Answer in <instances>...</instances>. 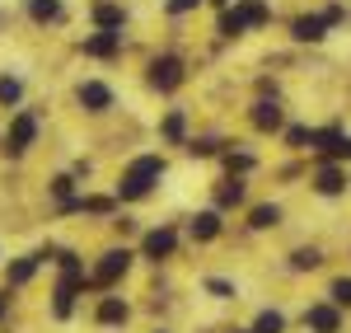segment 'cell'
Masks as SVG:
<instances>
[{
	"mask_svg": "<svg viewBox=\"0 0 351 333\" xmlns=\"http://www.w3.org/2000/svg\"><path fill=\"white\" fill-rule=\"evenodd\" d=\"M80 104L89 113H108L112 108V89H108V84H99V80H84L80 84Z\"/></svg>",
	"mask_w": 351,
	"mask_h": 333,
	"instance_id": "cell-8",
	"label": "cell"
},
{
	"mask_svg": "<svg viewBox=\"0 0 351 333\" xmlns=\"http://www.w3.org/2000/svg\"><path fill=\"white\" fill-rule=\"evenodd\" d=\"M253 122H258V132H276L281 127V108L276 104H258L253 108Z\"/></svg>",
	"mask_w": 351,
	"mask_h": 333,
	"instance_id": "cell-18",
	"label": "cell"
},
{
	"mask_svg": "<svg viewBox=\"0 0 351 333\" xmlns=\"http://www.w3.org/2000/svg\"><path fill=\"white\" fill-rule=\"evenodd\" d=\"M19 94H24V84L14 76H0V104H19Z\"/></svg>",
	"mask_w": 351,
	"mask_h": 333,
	"instance_id": "cell-24",
	"label": "cell"
},
{
	"mask_svg": "<svg viewBox=\"0 0 351 333\" xmlns=\"http://www.w3.org/2000/svg\"><path fill=\"white\" fill-rule=\"evenodd\" d=\"M234 14L243 19V28H248V24H267V19H271V5H263V0H239V5H234Z\"/></svg>",
	"mask_w": 351,
	"mask_h": 333,
	"instance_id": "cell-15",
	"label": "cell"
},
{
	"mask_svg": "<svg viewBox=\"0 0 351 333\" xmlns=\"http://www.w3.org/2000/svg\"><path fill=\"white\" fill-rule=\"evenodd\" d=\"M150 84L164 89V94L178 89V84H183V61H178V56H160V61L150 66Z\"/></svg>",
	"mask_w": 351,
	"mask_h": 333,
	"instance_id": "cell-6",
	"label": "cell"
},
{
	"mask_svg": "<svg viewBox=\"0 0 351 333\" xmlns=\"http://www.w3.org/2000/svg\"><path fill=\"white\" fill-rule=\"evenodd\" d=\"M122 19H127V14H122V5H108V0H99V5H94V24H99V33H117Z\"/></svg>",
	"mask_w": 351,
	"mask_h": 333,
	"instance_id": "cell-13",
	"label": "cell"
},
{
	"mask_svg": "<svg viewBox=\"0 0 351 333\" xmlns=\"http://www.w3.org/2000/svg\"><path fill=\"white\" fill-rule=\"evenodd\" d=\"M188 150H192V155H216V141H192Z\"/></svg>",
	"mask_w": 351,
	"mask_h": 333,
	"instance_id": "cell-29",
	"label": "cell"
},
{
	"mask_svg": "<svg viewBox=\"0 0 351 333\" xmlns=\"http://www.w3.org/2000/svg\"><path fill=\"white\" fill-rule=\"evenodd\" d=\"M141 249H145V258H155V263H160V258H169V253L178 249V230H173V225H160V230H150Z\"/></svg>",
	"mask_w": 351,
	"mask_h": 333,
	"instance_id": "cell-7",
	"label": "cell"
},
{
	"mask_svg": "<svg viewBox=\"0 0 351 333\" xmlns=\"http://www.w3.org/2000/svg\"><path fill=\"white\" fill-rule=\"evenodd\" d=\"M197 5H202V0H169V14H188Z\"/></svg>",
	"mask_w": 351,
	"mask_h": 333,
	"instance_id": "cell-28",
	"label": "cell"
},
{
	"mask_svg": "<svg viewBox=\"0 0 351 333\" xmlns=\"http://www.w3.org/2000/svg\"><path fill=\"white\" fill-rule=\"evenodd\" d=\"M80 291H84V273H61V282H56V291H52V319H71Z\"/></svg>",
	"mask_w": 351,
	"mask_h": 333,
	"instance_id": "cell-3",
	"label": "cell"
},
{
	"mask_svg": "<svg viewBox=\"0 0 351 333\" xmlns=\"http://www.w3.org/2000/svg\"><path fill=\"white\" fill-rule=\"evenodd\" d=\"M253 230H271V225H281V207L276 202H267V207H253Z\"/></svg>",
	"mask_w": 351,
	"mask_h": 333,
	"instance_id": "cell-19",
	"label": "cell"
},
{
	"mask_svg": "<svg viewBox=\"0 0 351 333\" xmlns=\"http://www.w3.org/2000/svg\"><path fill=\"white\" fill-rule=\"evenodd\" d=\"M248 333H286V314H281V310H263Z\"/></svg>",
	"mask_w": 351,
	"mask_h": 333,
	"instance_id": "cell-17",
	"label": "cell"
},
{
	"mask_svg": "<svg viewBox=\"0 0 351 333\" xmlns=\"http://www.w3.org/2000/svg\"><path fill=\"white\" fill-rule=\"evenodd\" d=\"M304 329L309 333H342V310L332 301H314L304 310Z\"/></svg>",
	"mask_w": 351,
	"mask_h": 333,
	"instance_id": "cell-4",
	"label": "cell"
},
{
	"mask_svg": "<svg viewBox=\"0 0 351 333\" xmlns=\"http://www.w3.org/2000/svg\"><path fill=\"white\" fill-rule=\"evenodd\" d=\"M314 188L324 197H337V193H347V174L342 169H332V165H324L319 174H314Z\"/></svg>",
	"mask_w": 351,
	"mask_h": 333,
	"instance_id": "cell-10",
	"label": "cell"
},
{
	"mask_svg": "<svg viewBox=\"0 0 351 333\" xmlns=\"http://www.w3.org/2000/svg\"><path fill=\"white\" fill-rule=\"evenodd\" d=\"M155 333H169V329H155Z\"/></svg>",
	"mask_w": 351,
	"mask_h": 333,
	"instance_id": "cell-33",
	"label": "cell"
},
{
	"mask_svg": "<svg viewBox=\"0 0 351 333\" xmlns=\"http://www.w3.org/2000/svg\"><path fill=\"white\" fill-rule=\"evenodd\" d=\"M319 263H324V253H319V249H295V253H291V268H295V273H314Z\"/></svg>",
	"mask_w": 351,
	"mask_h": 333,
	"instance_id": "cell-20",
	"label": "cell"
},
{
	"mask_svg": "<svg viewBox=\"0 0 351 333\" xmlns=\"http://www.w3.org/2000/svg\"><path fill=\"white\" fill-rule=\"evenodd\" d=\"M291 33H295V43H324L328 24H324V14H300L295 24H291Z\"/></svg>",
	"mask_w": 351,
	"mask_h": 333,
	"instance_id": "cell-9",
	"label": "cell"
},
{
	"mask_svg": "<svg viewBox=\"0 0 351 333\" xmlns=\"http://www.w3.org/2000/svg\"><path fill=\"white\" fill-rule=\"evenodd\" d=\"M286 141H291V146H304V141H309V127H291Z\"/></svg>",
	"mask_w": 351,
	"mask_h": 333,
	"instance_id": "cell-30",
	"label": "cell"
},
{
	"mask_svg": "<svg viewBox=\"0 0 351 333\" xmlns=\"http://www.w3.org/2000/svg\"><path fill=\"white\" fill-rule=\"evenodd\" d=\"M225 165H230V169H253V155H230Z\"/></svg>",
	"mask_w": 351,
	"mask_h": 333,
	"instance_id": "cell-31",
	"label": "cell"
},
{
	"mask_svg": "<svg viewBox=\"0 0 351 333\" xmlns=\"http://www.w3.org/2000/svg\"><path fill=\"white\" fill-rule=\"evenodd\" d=\"M127 268H132V253H127V249H108L104 258H99V268H94V282H89V286L108 291L112 282H122V277H127Z\"/></svg>",
	"mask_w": 351,
	"mask_h": 333,
	"instance_id": "cell-2",
	"label": "cell"
},
{
	"mask_svg": "<svg viewBox=\"0 0 351 333\" xmlns=\"http://www.w3.org/2000/svg\"><path fill=\"white\" fill-rule=\"evenodd\" d=\"M33 19H61V0H28Z\"/></svg>",
	"mask_w": 351,
	"mask_h": 333,
	"instance_id": "cell-22",
	"label": "cell"
},
{
	"mask_svg": "<svg viewBox=\"0 0 351 333\" xmlns=\"http://www.w3.org/2000/svg\"><path fill=\"white\" fill-rule=\"evenodd\" d=\"M234 333H248V329H234Z\"/></svg>",
	"mask_w": 351,
	"mask_h": 333,
	"instance_id": "cell-34",
	"label": "cell"
},
{
	"mask_svg": "<svg viewBox=\"0 0 351 333\" xmlns=\"http://www.w3.org/2000/svg\"><path fill=\"white\" fill-rule=\"evenodd\" d=\"M164 137H169V141L183 137V113H169V117H164Z\"/></svg>",
	"mask_w": 351,
	"mask_h": 333,
	"instance_id": "cell-27",
	"label": "cell"
},
{
	"mask_svg": "<svg viewBox=\"0 0 351 333\" xmlns=\"http://www.w3.org/2000/svg\"><path fill=\"white\" fill-rule=\"evenodd\" d=\"M122 52V33H94L84 38V56H117Z\"/></svg>",
	"mask_w": 351,
	"mask_h": 333,
	"instance_id": "cell-11",
	"label": "cell"
},
{
	"mask_svg": "<svg viewBox=\"0 0 351 333\" xmlns=\"http://www.w3.org/2000/svg\"><path fill=\"white\" fill-rule=\"evenodd\" d=\"M33 137H38V117H33V113H19V117L10 122V132H5V150H10V155H24L28 146H33Z\"/></svg>",
	"mask_w": 351,
	"mask_h": 333,
	"instance_id": "cell-5",
	"label": "cell"
},
{
	"mask_svg": "<svg viewBox=\"0 0 351 333\" xmlns=\"http://www.w3.org/2000/svg\"><path fill=\"white\" fill-rule=\"evenodd\" d=\"M216 197H220V207H234V202H243V183H239V179H230Z\"/></svg>",
	"mask_w": 351,
	"mask_h": 333,
	"instance_id": "cell-25",
	"label": "cell"
},
{
	"mask_svg": "<svg viewBox=\"0 0 351 333\" xmlns=\"http://www.w3.org/2000/svg\"><path fill=\"white\" fill-rule=\"evenodd\" d=\"M127 314H132V310H127V301H117V296H104L99 310H94V319H99L104 329H108V324H127Z\"/></svg>",
	"mask_w": 351,
	"mask_h": 333,
	"instance_id": "cell-12",
	"label": "cell"
},
{
	"mask_svg": "<svg viewBox=\"0 0 351 333\" xmlns=\"http://www.w3.org/2000/svg\"><path fill=\"white\" fill-rule=\"evenodd\" d=\"M216 235H220V211H202V216L192 221V240L206 244V240H216Z\"/></svg>",
	"mask_w": 351,
	"mask_h": 333,
	"instance_id": "cell-16",
	"label": "cell"
},
{
	"mask_svg": "<svg viewBox=\"0 0 351 333\" xmlns=\"http://www.w3.org/2000/svg\"><path fill=\"white\" fill-rule=\"evenodd\" d=\"M206 291H211L216 301H239V286L225 282V277H206Z\"/></svg>",
	"mask_w": 351,
	"mask_h": 333,
	"instance_id": "cell-21",
	"label": "cell"
},
{
	"mask_svg": "<svg viewBox=\"0 0 351 333\" xmlns=\"http://www.w3.org/2000/svg\"><path fill=\"white\" fill-rule=\"evenodd\" d=\"M5 310H10V296H0V319H5Z\"/></svg>",
	"mask_w": 351,
	"mask_h": 333,
	"instance_id": "cell-32",
	"label": "cell"
},
{
	"mask_svg": "<svg viewBox=\"0 0 351 333\" xmlns=\"http://www.w3.org/2000/svg\"><path fill=\"white\" fill-rule=\"evenodd\" d=\"M38 263H43V253H24V258H14L10 273H5V282H10V286H24V282L38 273Z\"/></svg>",
	"mask_w": 351,
	"mask_h": 333,
	"instance_id": "cell-14",
	"label": "cell"
},
{
	"mask_svg": "<svg viewBox=\"0 0 351 333\" xmlns=\"http://www.w3.org/2000/svg\"><path fill=\"white\" fill-rule=\"evenodd\" d=\"M220 33H225V38H239V33H243V19L234 14V10H225V14H220Z\"/></svg>",
	"mask_w": 351,
	"mask_h": 333,
	"instance_id": "cell-26",
	"label": "cell"
},
{
	"mask_svg": "<svg viewBox=\"0 0 351 333\" xmlns=\"http://www.w3.org/2000/svg\"><path fill=\"white\" fill-rule=\"evenodd\" d=\"M328 301L342 310V306H351V277H337L332 286H328Z\"/></svg>",
	"mask_w": 351,
	"mask_h": 333,
	"instance_id": "cell-23",
	"label": "cell"
},
{
	"mask_svg": "<svg viewBox=\"0 0 351 333\" xmlns=\"http://www.w3.org/2000/svg\"><path fill=\"white\" fill-rule=\"evenodd\" d=\"M164 174V160L160 155H141V160H132L127 165V174H122V183H117V197H127V202H136V197H145L150 188H155V179Z\"/></svg>",
	"mask_w": 351,
	"mask_h": 333,
	"instance_id": "cell-1",
	"label": "cell"
}]
</instances>
